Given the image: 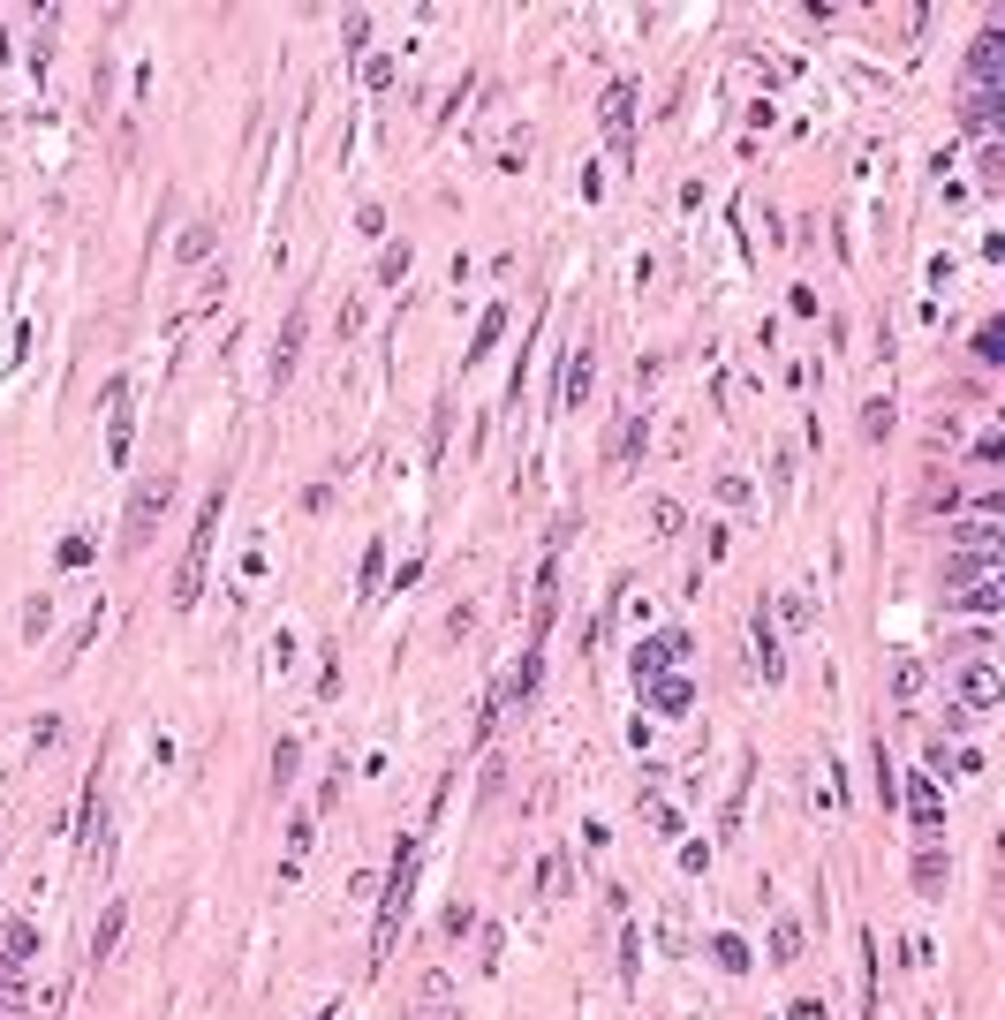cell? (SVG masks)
I'll return each instance as SVG.
<instances>
[{
  "mask_svg": "<svg viewBox=\"0 0 1005 1020\" xmlns=\"http://www.w3.org/2000/svg\"><path fill=\"white\" fill-rule=\"evenodd\" d=\"M220 514H227V484H220V492H205V507H197L189 552H182V567H174V612H189V605H197V590H205V560H212V537H220Z\"/></svg>",
  "mask_w": 1005,
  "mask_h": 1020,
  "instance_id": "6da1fadb",
  "label": "cell"
},
{
  "mask_svg": "<svg viewBox=\"0 0 1005 1020\" xmlns=\"http://www.w3.org/2000/svg\"><path fill=\"white\" fill-rule=\"evenodd\" d=\"M409 884H416V839H401V854H393V884H386V900H378V937H371V975L386 968V952H393V937H401V922H409Z\"/></svg>",
  "mask_w": 1005,
  "mask_h": 1020,
  "instance_id": "7a4b0ae2",
  "label": "cell"
},
{
  "mask_svg": "<svg viewBox=\"0 0 1005 1020\" xmlns=\"http://www.w3.org/2000/svg\"><path fill=\"white\" fill-rule=\"evenodd\" d=\"M167 499H174V476H144L137 499H129V514H121V552H144V544H152V529H159V514H167Z\"/></svg>",
  "mask_w": 1005,
  "mask_h": 1020,
  "instance_id": "3957f363",
  "label": "cell"
},
{
  "mask_svg": "<svg viewBox=\"0 0 1005 1020\" xmlns=\"http://www.w3.org/2000/svg\"><path fill=\"white\" fill-rule=\"evenodd\" d=\"M106 461H129V378H106Z\"/></svg>",
  "mask_w": 1005,
  "mask_h": 1020,
  "instance_id": "277c9868",
  "label": "cell"
},
{
  "mask_svg": "<svg viewBox=\"0 0 1005 1020\" xmlns=\"http://www.w3.org/2000/svg\"><path fill=\"white\" fill-rule=\"evenodd\" d=\"M688 658V635H650L643 650H635V680H658L665 665H681Z\"/></svg>",
  "mask_w": 1005,
  "mask_h": 1020,
  "instance_id": "5b68a950",
  "label": "cell"
},
{
  "mask_svg": "<svg viewBox=\"0 0 1005 1020\" xmlns=\"http://www.w3.org/2000/svg\"><path fill=\"white\" fill-rule=\"evenodd\" d=\"M960 696H968V711H990V703L1005 696V680H998V665H990V658H975L968 673H960Z\"/></svg>",
  "mask_w": 1005,
  "mask_h": 1020,
  "instance_id": "8992f818",
  "label": "cell"
},
{
  "mask_svg": "<svg viewBox=\"0 0 1005 1020\" xmlns=\"http://www.w3.org/2000/svg\"><path fill=\"white\" fill-rule=\"evenodd\" d=\"M605 136L628 152V136H635V84H613V91H605Z\"/></svg>",
  "mask_w": 1005,
  "mask_h": 1020,
  "instance_id": "52a82bcc",
  "label": "cell"
},
{
  "mask_svg": "<svg viewBox=\"0 0 1005 1020\" xmlns=\"http://www.w3.org/2000/svg\"><path fill=\"white\" fill-rule=\"evenodd\" d=\"M688 703H696V688H688L681 673H658V680H650V711H658V718H681Z\"/></svg>",
  "mask_w": 1005,
  "mask_h": 1020,
  "instance_id": "ba28073f",
  "label": "cell"
},
{
  "mask_svg": "<svg viewBox=\"0 0 1005 1020\" xmlns=\"http://www.w3.org/2000/svg\"><path fill=\"white\" fill-rule=\"evenodd\" d=\"M114 854V839H106V801L84 794V862H106Z\"/></svg>",
  "mask_w": 1005,
  "mask_h": 1020,
  "instance_id": "9c48e42d",
  "label": "cell"
},
{
  "mask_svg": "<svg viewBox=\"0 0 1005 1020\" xmlns=\"http://www.w3.org/2000/svg\"><path fill=\"white\" fill-rule=\"evenodd\" d=\"M945 884H953V862H945L937 847H922V854H915V892H922V900H937Z\"/></svg>",
  "mask_w": 1005,
  "mask_h": 1020,
  "instance_id": "30bf717a",
  "label": "cell"
},
{
  "mask_svg": "<svg viewBox=\"0 0 1005 1020\" xmlns=\"http://www.w3.org/2000/svg\"><path fill=\"white\" fill-rule=\"evenodd\" d=\"M907 809H915L922 832H937L945 824V801H937V779H907Z\"/></svg>",
  "mask_w": 1005,
  "mask_h": 1020,
  "instance_id": "8fae6325",
  "label": "cell"
},
{
  "mask_svg": "<svg viewBox=\"0 0 1005 1020\" xmlns=\"http://www.w3.org/2000/svg\"><path fill=\"white\" fill-rule=\"evenodd\" d=\"M968 68H975V84H998V76H1005V46H998V31H983V38H975Z\"/></svg>",
  "mask_w": 1005,
  "mask_h": 1020,
  "instance_id": "7c38bea8",
  "label": "cell"
},
{
  "mask_svg": "<svg viewBox=\"0 0 1005 1020\" xmlns=\"http://www.w3.org/2000/svg\"><path fill=\"white\" fill-rule=\"evenodd\" d=\"M303 310H288V325H280V348H273V378H288L295 371V356H303Z\"/></svg>",
  "mask_w": 1005,
  "mask_h": 1020,
  "instance_id": "4fadbf2b",
  "label": "cell"
},
{
  "mask_svg": "<svg viewBox=\"0 0 1005 1020\" xmlns=\"http://www.w3.org/2000/svg\"><path fill=\"white\" fill-rule=\"evenodd\" d=\"M121 930H129V907H106V915H99V930H91V960H114V945H121Z\"/></svg>",
  "mask_w": 1005,
  "mask_h": 1020,
  "instance_id": "5bb4252c",
  "label": "cell"
},
{
  "mask_svg": "<svg viewBox=\"0 0 1005 1020\" xmlns=\"http://www.w3.org/2000/svg\"><path fill=\"white\" fill-rule=\"evenodd\" d=\"M643 439H650V424H643V416H628V424L613 431V446H605V461H613V469H628V461L643 454Z\"/></svg>",
  "mask_w": 1005,
  "mask_h": 1020,
  "instance_id": "9a60e30c",
  "label": "cell"
},
{
  "mask_svg": "<svg viewBox=\"0 0 1005 1020\" xmlns=\"http://www.w3.org/2000/svg\"><path fill=\"white\" fill-rule=\"evenodd\" d=\"M499 333H507V303H492V310L477 318V333H469V363H477V356H492V348H499Z\"/></svg>",
  "mask_w": 1005,
  "mask_h": 1020,
  "instance_id": "2e32d148",
  "label": "cell"
},
{
  "mask_svg": "<svg viewBox=\"0 0 1005 1020\" xmlns=\"http://www.w3.org/2000/svg\"><path fill=\"white\" fill-rule=\"evenodd\" d=\"M590 378H597V363H590V348H575L567 356V386H560V408H575L582 393H590Z\"/></svg>",
  "mask_w": 1005,
  "mask_h": 1020,
  "instance_id": "e0dca14e",
  "label": "cell"
},
{
  "mask_svg": "<svg viewBox=\"0 0 1005 1020\" xmlns=\"http://www.w3.org/2000/svg\"><path fill=\"white\" fill-rule=\"evenodd\" d=\"M205 250H212V220H189V227H182V242H174V257H182V265H197Z\"/></svg>",
  "mask_w": 1005,
  "mask_h": 1020,
  "instance_id": "ac0fdd59",
  "label": "cell"
},
{
  "mask_svg": "<svg viewBox=\"0 0 1005 1020\" xmlns=\"http://www.w3.org/2000/svg\"><path fill=\"white\" fill-rule=\"evenodd\" d=\"M998 567V552H960V560H945V582H975Z\"/></svg>",
  "mask_w": 1005,
  "mask_h": 1020,
  "instance_id": "d6986e66",
  "label": "cell"
},
{
  "mask_svg": "<svg viewBox=\"0 0 1005 1020\" xmlns=\"http://www.w3.org/2000/svg\"><path fill=\"white\" fill-rule=\"evenodd\" d=\"M794 952H801V922H771V960H779V968H786Z\"/></svg>",
  "mask_w": 1005,
  "mask_h": 1020,
  "instance_id": "ffe728a7",
  "label": "cell"
},
{
  "mask_svg": "<svg viewBox=\"0 0 1005 1020\" xmlns=\"http://www.w3.org/2000/svg\"><path fill=\"white\" fill-rule=\"evenodd\" d=\"M862 1013H877V937H862Z\"/></svg>",
  "mask_w": 1005,
  "mask_h": 1020,
  "instance_id": "44dd1931",
  "label": "cell"
},
{
  "mask_svg": "<svg viewBox=\"0 0 1005 1020\" xmlns=\"http://www.w3.org/2000/svg\"><path fill=\"white\" fill-rule=\"evenodd\" d=\"M975 363H1005V325H998V318L975 333Z\"/></svg>",
  "mask_w": 1005,
  "mask_h": 1020,
  "instance_id": "7402d4cb",
  "label": "cell"
},
{
  "mask_svg": "<svg viewBox=\"0 0 1005 1020\" xmlns=\"http://www.w3.org/2000/svg\"><path fill=\"white\" fill-rule=\"evenodd\" d=\"M892 696H900V703H907V696H922V665H915V658L892 665Z\"/></svg>",
  "mask_w": 1005,
  "mask_h": 1020,
  "instance_id": "603a6c76",
  "label": "cell"
},
{
  "mask_svg": "<svg viewBox=\"0 0 1005 1020\" xmlns=\"http://www.w3.org/2000/svg\"><path fill=\"white\" fill-rule=\"evenodd\" d=\"M0 952H16V960H31V952H38V930H31V922H8V937H0Z\"/></svg>",
  "mask_w": 1005,
  "mask_h": 1020,
  "instance_id": "cb8c5ba5",
  "label": "cell"
},
{
  "mask_svg": "<svg viewBox=\"0 0 1005 1020\" xmlns=\"http://www.w3.org/2000/svg\"><path fill=\"white\" fill-rule=\"evenodd\" d=\"M953 605H968V612H998V605H1005V590H998V582H975V590H968V597H953Z\"/></svg>",
  "mask_w": 1005,
  "mask_h": 1020,
  "instance_id": "d4e9b609",
  "label": "cell"
},
{
  "mask_svg": "<svg viewBox=\"0 0 1005 1020\" xmlns=\"http://www.w3.org/2000/svg\"><path fill=\"white\" fill-rule=\"evenodd\" d=\"M46 620H53V597H31V605H23V635L38 643V635H46Z\"/></svg>",
  "mask_w": 1005,
  "mask_h": 1020,
  "instance_id": "484cf974",
  "label": "cell"
},
{
  "mask_svg": "<svg viewBox=\"0 0 1005 1020\" xmlns=\"http://www.w3.org/2000/svg\"><path fill=\"white\" fill-rule=\"evenodd\" d=\"M718 968H733V975H741V968H749V945H741V937H718Z\"/></svg>",
  "mask_w": 1005,
  "mask_h": 1020,
  "instance_id": "4316f807",
  "label": "cell"
},
{
  "mask_svg": "<svg viewBox=\"0 0 1005 1020\" xmlns=\"http://www.w3.org/2000/svg\"><path fill=\"white\" fill-rule=\"evenodd\" d=\"M401 272H409V242H393V250L378 257V280H386V288H393V280H401Z\"/></svg>",
  "mask_w": 1005,
  "mask_h": 1020,
  "instance_id": "83f0119b",
  "label": "cell"
},
{
  "mask_svg": "<svg viewBox=\"0 0 1005 1020\" xmlns=\"http://www.w3.org/2000/svg\"><path fill=\"white\" fill-rule=\"evenodd\" d=\"M650 529H665V537H673V529H681V499H650Z\"/></svg>",
  "mask_w": 1005,
  "mask_h": 1020,
  "instance_id": "f1b7e54d",
  "label": "cell"
},
{
  "mask_svg": "<svg viewBox=\"0 0 1005 1020\" xmlns=\"http://www.w3.org/2000/svg\"><path fill=\"white\" fill-rule=\"evenodd\" d=\"M862 431H869V439H885V431H892V401H869L862 408Z\"/></svg>",
  "mask_w": 1005,
  "mask_h": 1020,
  "instance_id": "f546056e",
  "label": "cell"
},
{
  "mask_svg": "<svg viewBox=\"0 0 1005 1020\" xmlns=\"http://www.w3.org/2000/svg\"><path fill=\"white\" fill-rule=\"evenodd\" d=\"M295 764H303V748H295V741H280V748H273V779L288 786V779H295Z\"/></svg>",
  "mask_w": 1005,
  "mask_h": 1020,
  "instance_id": "4dcf8cb0",
  "label": "cell"
},
{
  "mask_svg": "<svg viewBox=\"0 0 1005 1020\" xmlns=\"http://www.w3.org/2000/svg\"><path fill=\"white\" fill-rule=\"evenodd\" d=\"M303 854H310V816H295V824H288V869L303 862Z\"/></svg>",
  "mask_w": 1005,
  "mask_h": 1020,
  "instance_id": "1f68e13d",
  "label": "cell"
},
{
  "mask_svg": "<svg viewBox=\"0 0 1005 1020\" xmlns=\"http://www.w3.org/2000/svg\"><path fill=\"white\" fill-rule=\"evenodd\" d=\"M363 84H371V91L393 84V61H386V53H371V61H363Z\"/></svg>",
  "mask_w": 1005,
  "mask_h": 1020,
  "instance_id": "d6a6232c",
  "label": "cell"
},
{
  "mask_svg": "<svg viewBox=\"0 0 1005 1020\" xmlns=\"http://www.w3.org/2000/svg\"><path fill=\"white\" fill-rule=\"evenodd\" d=\"M446 990H454V983H446V968H431V975H424V990H416V998H424V1005H446Z\"/></svg>",
  "mask_w": 1005,
  "mask_h": 1020,
  "instance_id": "836d02e7",
  "label": "cell"
},
{
  "mask_svg": "<svg viewBox=\"0 0 1005 1020\" xmlns=\"http://www.w3.org/2000/svg\"><path fill=\"white\" fill-rule=\"evenodd\" d=\"M378 575H386V544H371V552H363V590H378Z\"/></svg>",
  "mask_w": 1005,
  "mask_h": 1020,
  "instance_id": "e575fe53",
  "label": "cell"
},
{
  "mask_svg": "<svg viewBox=\"0 0 1005 1020\" xmlns=\"http://www.w3.org/2000/svg\"><path fill=\"white\" fill-rule=\"evenodd\" d=\"M779 612H786V628H809V612H817V605H809V597H801V590H794V597H786V605H779Z\"/></svg>",
  "mask_w": 1005,
  "mask_h": 1020,
  "instance_id": "d590c367",
  "label": "cell"
},
{
  "mask_svg": "<svg viewBox=\"0 0 1005 1020\" xmlns=\"http://www.w3.org/2000/svg\"><path fill=\"white\" fill-rule=\"evenodd\" d=\"M84 560H91V537H84V529H76V537L61 544V567H84Z\"/></svg>",
  "mask_w": 1005,
  "mask_h": 1020,
  "instance_id": "8d00e7d4",
  "label": "cell"
},
{
  "mask_svg": "<svg viewBox=\"0 0 1005 1020\" xmlns=\"http://www.w3.org/2000/svg\"><path fill=\"white\" fill-rule=\"evenodd\" d=\"M560 877H567V862H560V854H552V862L537 869V892H545V900H552V892H560Z\"/></svg>",
  "mask_w": 1005,
  "mask_h": 1020,
  "instance_id": "74e56055",
  "label": "cell"
},
{
  "mask_svg": "<svg viewBox=\"0 0 1005 1020\" xmlns=\"http://www.w3.org/2000/svg\"><path fill=\"white\" fill-rule=\"evenodd\" d=\"M0 990H23V960H16V952H0Z\"/></svg>",
  "mask_w": 1005,
  "mask_h": 1020,
  "instance_id": "f35d334b",
  "label": "cell"
},
{
  "mask_svg": "<svg viewBox=\"0 0 1005 1020\" xmlns=\"http://www.w3.org/2000/svg\"><path fill=\"white\" fill-rule=\"evenodd\" d=\"M794 1020H824V1005H817V998H801V1005H794Z\"/></svg>",
  "mask_w": 1005,
  "mask_h": 1020,
  "instance_id": "ab89813d",
  "label": "cell"
},
{
  "mask_svg": "<svg viewBox=\"0 0 1005 1020\" xmlns=\"http://www.w3.org/2000/svg\"><path fill=\"white\" fill-rule=\"evenodd\" d=\"M318 1020H341V1013H318Z\"/></svg>",
  "mask_w": 1005,
  "mask_h": 1020,
  "instance_id": "60d3db41",
  "label": "cell"
}]
</instances>
